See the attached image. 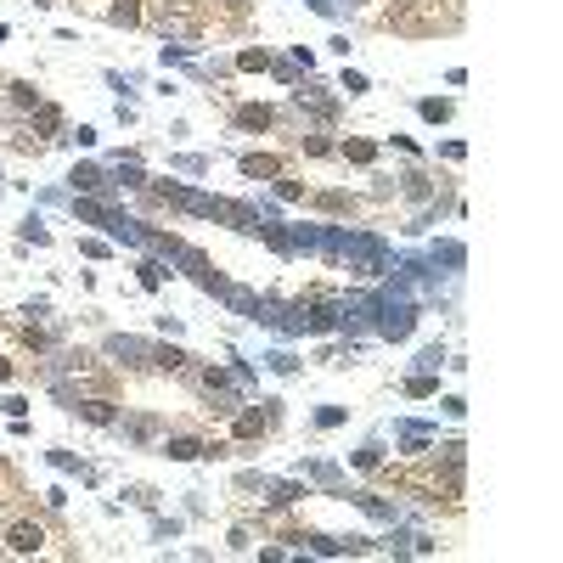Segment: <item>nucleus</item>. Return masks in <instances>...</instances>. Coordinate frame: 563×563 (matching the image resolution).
Listing matches in <instances>:
<instances>
[{"mask_svg": "<svg viewBox=\"0 0 563 563\" xmlns=\"http://www.w3.org/2000/svg\"><path fill=\"white\" fill-rule=\"evenodd\" d=\"M384 23L395 34H412V40H428V34H451L462 29V0H406V6H389Z\"/></svg>", "mask_w": 563, "mask_h": 563, "instance_id": "obj_1", "label": "nucleus"}, {"mask_svg": "<svg viewBox=\"0 0 563 563\" xmlns=\"http://www.w3.org/2000/svg\"><path fill=\"white\" fill-rule=\"evenodd\" d=\"M412 321H417V310H412L406 299H378V332H384V338H406Z\"/></svg>", "mask_w": 563, "mask_h": 563, "instance_id": "obj_2", "label": "nucleus"}, {"mask_svg": "<svg viewBox=\"0 0 563 563\" xmlns=\"http://www.w3.org/2000/svg\"><path fill=\"white\" fill-rule=\"evenodd\" d=\"M6 546H12V552H40V546H46V529H40V524H12V529H6Z\"/></svg>", "mask_w": 563, "mask_h": 563, "instance_id": "obj_3", "label": "nucleus"}, {"mask_svg": "<svg viewBox=\"0 0 563 563\" xmlns=\"http://www.w3.org/2000/svg\"><path fill=\"white\" fill-rule=\"evenodd\" d=\"M243 175H248V180H271V175H282V158H271V152H248V158H243Z\"/></svg>", "mask_w": 563, "mask_h": 563, "instance_id": "obj_4", "label": "nucleus"}, {"mask_svg": "<svg viewBox=\"0 0 563 563\" xmlns=\"http://www.w3.org/2000/svg\"><path fill=\"white\" fill-rule=\"evenodd\" d=\"M163 451H169V456H175V462H192V456H203V451H209V445H198V440H169V445H163Z\"/></svg>", "mask_w": 563, "mask_h": 563, "instance_id": "obj_5", "label": "nucleus"}, {"mask_svg": "<svg viewBox=\"0 0 563 563\" xmlns=\"http://www.w3.org/2000/svg\"><path fill=\"white\" fill-rule=\"evenodd\" d=\"M237 124L243 130H265L271 124V107H237Z\"/></svg>", "mask_w": 563, "mask_h": 563, "instance_id": "obj_6", "label": "nucleus"}, {"mask_svg": "<svg viewBox=\"0 0 563 563\" xmlns=\"http://www.w3.org/2000/svg\"><path fill=\"white\" fill-rule=\"evenodd\" d=\"M79 412H85L90 423H113V406H107V400H79Z\"/></svg>", "mask_w": 563, "mask_h": 563, "instance_id": "obj_7", "label": "nucleus"}, {"mask_svg": "<svg viewBox=\"0 0 563 563\" xmlns=\"http://www.w3.org/2000/svg\"><path fill=\"white\" fill-rule=\"evenodd\" d=\"M113 23H135L141 18V6H135V0H113V12H107Z\"/></svg>", "mask_w": 563, "mask_h": 563, "instance_id": "obj_8", "label": "nucleus"}, {"mask_svg": "<svg viewBox=\"0 0 563 563\" xmlns=\"http://www.w3.org/2000/svg\"><path fill=\"white\" fill-rule=\"evenodd\" d=\"M74 186H85V192H102V186H107V180H102L96 169H74Z\"/></svg>", "mask_w": 563, "mask_h": 563, "instance_id": "obj_9", "label": "nucleus"}, {"mask_svg": "<svg viewBox=\"0 0 563 563\" xmlns=\"http://www.w3.org/2000/svg\"><path fill=\"white\" fill-rule=\"evenodd\" d=\"M344 152H349V158H355V163H372V158H378V147H372V141H349V147H344Z\"/></svg>", "mask_w": 563, "mask_h": 563, "instance_id": "obj_10", "label": "nucleus"}, {"mask_svg": "<svg viewBox=\"0 0 563 563\" xmlns=\"http://www.w3.org/2000/svg\"><path fill=\"white\" fill-rule=\"evenodd\" d=\"M12 102H18V107H40V90H34V85H12Z\"/></svg>", "mask_w": 563, "mask_h": 563, "instance_id": "obj_11", "label": "nucleus"}, {"mask_svg": "<svg viewBox=\"0 0 563 563\" xmlns=\"http://www.w3.org/2000/svg\"><path fill=\"white\" fill-rule=\"evenodd\" d=\"M423 118H434V124H445V118H451V102H423Z\"/></svg>", "mask_w": 563, "mask_h": 563, "instance_id": "obj_12", "label": "nucleus"}, {"mask_svg": "<svg viewBox=\"0 0 563 563\" xmlns=\"http://www.w3.org/2000/svg\"><path fill=\"white\" fill-rule=\"evenodd\" d=\"M237 434H243V440L259 434V412H243V417H237Z\"/></svg>", "mask_w": 563, "mask_h": 563, "instance_id": "obj_13", "label": "nucleus"}, {"mask_svg": "<svg viewBox=\"0 0 563 563\" xmlns=\"http://www.w3.org/2000/svg\"><path fill=\"white\" fill-rule=\"evenodd\" d=\"M163 282V265H141V287H158Z\"/></svg>", "mask_w": 563, "mask_h": 563, "instance_id": "obj_14", "label": "nucleus"}, {"mask_svg": "<svg viewBox=\"0 0 563 563\" xmlns=\"http://www.w3.org/2000/svg\"><path fill=\"white\" fill-rule=\"evenodd\" d=\"M152 360H158V366H180L186 355H180V349H152Z\"/></svg>", "mask_w": 563, "mask_h": 563, "instance_id": "obj_15", "label": "nucleus"}, {"mask_svg": "<svg viewBox=\"0 0 563 563\" xmlns=\"http://www.w3.org/2000/svg\"><path fill=\"white\" fill-rule=\"evenodd\" d=\"M0 378H12V366H6V360H0Z\"/></svg>", "mask_w": 563, "mask_h": 563, "instance_id": "obj_16", "label": "nucleus"}]
</instances>
